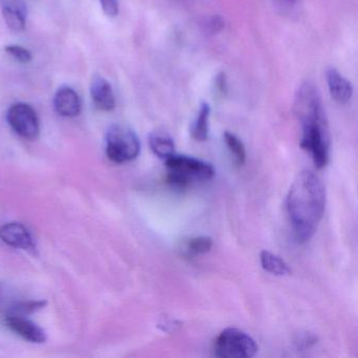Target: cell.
<instances>
[{"mask_svg":"<svg viewBox=\"0 0 358 358\" xmlns=\"http://www.w3.org/2000/svg\"><path fill=\"white\" fill-rule=\"evenodd\" d=\"M326 208V190L313 171L297 175L287 196V213L293 234L299 243L313 238Z\"/></svg>","mask_w":358,"mask_h":358,"instance_id":"1","label":"cell"},{"mask_svg":"<svg viewBox=\"0 0 358 358\" xmlns=\"http://www.w3.org/2000/svg\"><path fill=\"white\" fill-rule=\"evenodd\" d=\"M294 113L301 124V146L311 154L316 169L326 167L330 156V131L317 90L306 83L299 87Z\"/></svg>","mask_w":358,"mask_h":358,"instance_id":"2","label":"cell"},{"mask_svg":"<svg viewBox=\"0 0 358 358\" xmlns=\"http://www.w3.org/2000/svg\"><path fill=\"white\" fill-rule=\"evenodd\" d=\"M166 161L167 180L176 187L185 188L194 182L213 179L215 169L209 163L187 156L173 155Z\"/></svg>","mask_w":358,"mask_h":358,"instance_id":"3","label":"cell"},{"mask_svg":"<svg viewBox=\"0 0 358 358\" xmlns=\"http://www.w3.org/2000/svg\"><path fill=\"white\" fill-rule=\"evenodd\" d=\"M140 152V141L131 127L115 124L106 135V155L115 163L135 160Z\"/></svg>","mask_w":358,"mask_h":358,"instance_id":"4","label":"cell"},{"mask_svg":"<svg viewBox=\"0 0 358 358\" xmlns=\"http://www.w3.org/2000/svg\"><path fill=\"white\" fill-rule=\"evenodd\" d=\"M257 350L255 339L238 329H225L215 339V354L217 357L250 358Z\"/></svg>","mask_w":358,"mask_h":358,"instance_id":"5","label":"cell"},{"mask_svg":"<svg viewBox=\"0 0 358 358\" xmlns=\"http://www.w3.org/2000/svg\"><path fill=\"white\" fill-rule=\"evenodd\" d=\"M7 120L12 129L24 139L35 140L41 133L38 116L29 104H13L8 110Z\"/></svg>","mask_w":358,"mask_h":358,"instance_id":"6","label":"cell"},{"mask_svg":"<svg viewBox=\"0 0 358 358\" xmlns=\"http://www.w3.org/2000/svg\"><path fill=\"white\" fill-rule=\"evenodd\" d=\"M0 238L15 248L34 253L36 251L34 240L26 227L20 223L5 224L0 227Z\"/></svg>","mask_w":358,"mask_h":358,"instance_id":"7","label":"cell"},{"mask_svg":"<svg viewBox=\"0 0 358 358\" xmlns=\"http://www.w3.org/2000/svg\"><path fill=\"white\" fill-rule=\"evenodd\" d=\"M0 9L9 29L15 32L26 29L28 8L24 0H0Z\"/></svg>","mask_w":358,"mask_h":358,"instance_id":"8","label":"cell"},{"mask_svg":"<svg viewBox=\"0 0 358 358\" xmlns=\"http://www.w3.org/2000/svg\"><path fill=\"white\" fill-rule=\"evenodd\" d=\"M54 108L62 117L74 118L80 114L83 103L75 90L70 87H62L54 96Z\"/></svg>","mask_w":358,"mask_h":358,"instance_id":"9","label":"cell"},{"mask_svg":"<svg viewBox=\"0 0 358 358\" xmlns=\"http://www.w3.org/2000/svg\"><path fill=\"white\" fill-rule=\"evenodd\" d=\"M91 97L96 108L102 112H112L116 108L112 85L103 77H94L91 83Z\"/></svg>","mask_w":358,"mask_h":358,"instance_id":"10","label":"cell"},{"mask_svg":"<svg viewBox=\"0 0 358 358\" xmlns=\"http://www.w3.org/2000/svg\"><path fill=\"white\" fill-rule=\"evenodd\" d=\"M6 324L16 334L30 343H43L47 339L45 331L41 327L37 326L31 320H26L22 316H18L17 314L8 316Z\"/></svg>","mask_w":358,"mask_h":358,"instance_id":"11","label":"cell"},{"mask_svg":"<svg viewBox=\"0 0 358 358\" xmlns=\"http://www.w3.org/2000/svg\"><path fill=\"white\" fill-rule=\"evenodd\" d=\"M327 83L331 97L337 103L345 104L351 100L353 96V87L338 71L329 69L327 71Z\"/></svg>","mask_w":358,"mask_h":358,"instance_id":"12","label":"cell"},{"mask_svg":"<svg viewBox=\"0 0 358 358\" xmlns=\"http://www.w3.org/2000/svg\"><path fill=\"white\" fill-rule=\"evenodd\" d=\"M150 145L152 152L163 160L175 155V142L165 131H157L150 134Z\"/></svg>","mask_w":358,"mask_h":358,"instance_id":"13","label":"cell"},{"mask_svg":"<svg viewBox=\"0 0 358 358\" xmlns=\"http://www.w3.org/2000/svg\"><path fill=\"white\" fill-rule=\"evenodd\" d=\"M259 259H261L262 267H263L266 271L274 274V275H290L291 272H292L288 264H287L284 259H280V257L274 255V253L270 252V251H262Z\"/></svg>","mask_w":358,"mask_h":358,"instance_id":"14","label":"cell"},{"mask_svg":"<svg viewBox=\"0 0 358 358\" xmlns=\"http://www.w3.org/2000/svg\"><path fill=\"white\" fill-rule=\"evenodd\" d=\"M209 117H210V106L206 102H203L192 129V136L196 141H206L208 138Z\"/></svg>","mask_w":358,"mask_h":358,"instance_id":"15","label":"cell"},{"mask_svg":"<svg viewBox=\"0 0 358 358\" xmlns=\"http://www.w3.org/2000/svg\"><path fill=\"white\" fill-rule=\"evenodd\" d=\"M224 139H225L226 145L229 148L230 152L234 154L236 158V164L242 166L246 162V150H245L244 144L234 134L226 131L224 134Z\"/></svg>","mask_w":358,"mask_h":358,"instance_id":"16","label":"cell"},{"mask_svg":"<svg viewBox=\"0 0 358 358\" xmlns=\"http://www.w3.org/2000/svg\"><path fill=\"white\" fill-rule=\"evenodd\" d=\"M213 241L210 236H196L188 242V253L192 255H206L213 248Z\"/></svg>","mask_w":358,"mask_h":358,"instance_id":"17","label":"cell"},{"mask_svg":"<svg viewBox=\"0 0 358 358\" xmlns=\"http://www.w3.org/2000/svg\"><path fill=\"white\" fill-rule=\"evenodd\" d=\"M6 52L20 64H29L32 62L33 56L31 52L22 45H10L5 48Z\"/></svg>","mask_w":358,"mask_h":358,"instance_id":"18","label":"cell"},{"mask_svg":"<svg viewBox=\"0 0 358 358\" xmlns=\"http://www.w3.org/2000/svg\"><path fill=\"white\" fill-rule=\"evenodd\" d=\"M102 11L108 17H116L119 14V5L117 0H99Z\"/></svg>","mask_w":358,"mask_h":358,"instance_id":"19","label":"cell"},{"mask_svg":"<svg viewBox=\"0 0 358 358\" xmlns=\"http://www.w3.org/2000/svg\"><path fill=\"white\" fill-rule=\"evenodd\" d=\"M225 24H224V20H222L219 16H215V17L211 18L209 20L208 24H207V27H208V30L210 31L213 34L215 33L219 32L222 29L224 28Z\"/></svg>","mask_w":358,"mask_h":358,"instance_id":"20","label":"cell"},{"mask_svg":"<svg viewBox=\"0 0 358 358\" xmlns=\"http://www.w3.org/2000/svg\"><path fill=\"white\" fill-rule=\"evenodd\" d=\"M215 90L219 92L220 94H224L226 92V78L224 73L217 75L215 78Z\"/></svg>","mask_w":358,"mask_h":358,"instance_id":"21","label":"cell"},{"mask_svg":"<svg viewBox=\"0 0 358 358\" xmlns=\"http://www.w3.org/2000/svg\"><path fill=\"white\" fill-rule=\"evenodd\" d=\"M280 1H282V3H289V5H291V3H295V0H280Z\"/></svg>","mask_w":358,"mask_h":358,"instance_id":"22","label":"cell"}]
</instances>
